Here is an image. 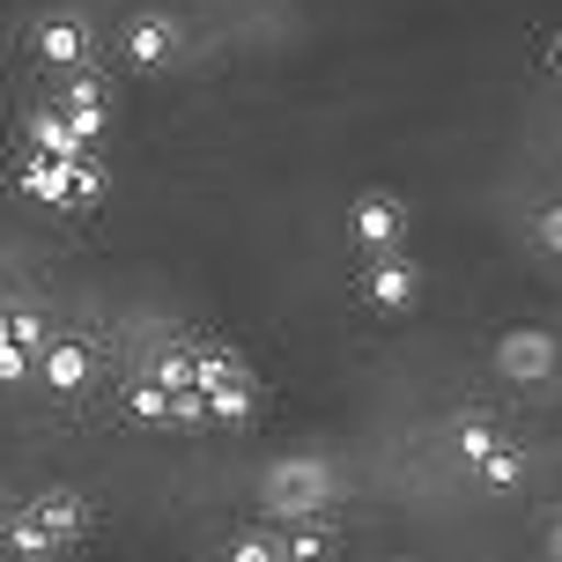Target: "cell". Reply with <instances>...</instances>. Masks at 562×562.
<instances>
[{"mask_svg":"<svg viewBox=\"0 0 562 562\" xmlns=\"http://www.w3.org/2000/svg\"><path fill=\"white\" fill-rule=\"evenodd\" d=\"M200 400H207V415H215V422H252V385H245V370L215 378Z\"/></svg>","mask_w":562,"mask_h":562,"instance_id":"3957f363","label":"cell"},{"mask_svg":"<svg viewBox=\"0 0 562 562\" xmlns=\"http://www.w3.org/2000/svg\"><path fill=\"white\" fill-rule=\"evenodd\" d=\"M30 510L45 518V533H53V540H82V533H89V504L75 496V488H45Z\"/></svg>","mask_w":562,"mask_h":562,"instance_id":"6da1fadb","label":"cell"},{"mask_svg":"<svg viewBox=\"0 0 562 562\" xmlns=\"http://www.w3.org/2000/svg\"><path fill=\"white\" fill-rule=\"evenodd\" d=\"M82 378H89V356L75 348V340H59L53 356H45V385H53V393H75Z\"/></svg>","mask_w":562,"mask_h":562,"instance_id":"5b68a950","label":"cell"},{"mask_svg":"<svg viewBox=\"0 0 562 562\" xmlns=\"http://www.w3.org/2000/svg\"><path fill=\"white\" fill-rule=\"evenodd\" d=\"M504 370L510 378H548V370H555V340L548 334H510L504 340Z\"/></svg>","mask_w":562,"mask_h":562,"instance_id":"7a4b0ae2","label":"cell"},{"mask_svg":"<svg viewBox=\"0 0 562 562\" xmlns=\"http://www.w3.org/2000/svg\"><path fill=\"white\" fill-rule=\"evenodd\" d=\"M229 562H289V555H281V548H274L267 533H245L237 548H229Z\"/></svg>","mask_w":562,"mask_h":562,"instance_id":"8fae6325","label":"cell"},{"mask_svg":"<svg viewBox=\"0 0 562 562\" xmlns=\"http://www.w3.org/2000/svg\"><path fill=\"white\" fill-rule=\"evenodd\" d=\"M281 555L289 562H334V533H326V526H296V540H289V548H281Z\"/></svg>","mask_w":562,"mask_h":562,"instance_id":"8992f818","label":"cell"},{"mask_svg":"<svg viewBox=\"0 0 562 562\" xmlns=\"http://www.w3.org/2000/svg\"><path fill=\"white\" fill-rule=\"evenodd\" d=\"M451 445H459V459H467V467H481V459L504 445V437H496L488 422H459V437H451Z\"/></svg>","mask_w":562,"mask_h":562,"instance_id":"ba28073f","label":"cell"},{"mask_svg":"<svg viewBox=\"0 0 562 562\" xmlns=\"http://www.w3.org/2000/svg\"><path fill=\"white\" fill-rule=\"evenodd\" d=\"M370 296H378L385 311H400L407 296H415V274H407L400 259H378V267H370Z\"/></svg>","mask_w":562,"mask_h":562,"instance_id":"277c9868","label":"cell"},{"mask_svg":"<svg viewBox=\"0 0 562 562\" xmlns=\"http://www.w3.org/2000/svg\"><path fill=\"white\" fill-rule=\"evenodd\" d=\"M540 237H548V245H555V252H562V207H555V215H548V223H540Z\"/></svg>","mask_w":562,"mask_h":562,"instance_id":"7c38bea8","label":"cell"},{"mask_svg":"<svg viewBox=\"0 0 562 562\" xmlns=\"http://www.w3.org/2000/svg\"><path fill=\"white\" fill-rule=\"evenodd\" d=\"M548 548H555V562H562V526H555V540H548Z\"/></svg>","mask_w":562,"mask_h":562,"instance_id":"4fadbf2b","label":"cell"},{"mask_svg":"<svg viewBox=\"0 0 562 562\" xmlns=\"http://www.w3.org/2000/svg\"><path fill=\"white\" fill-rule=\"evenodd\" d=\"M481 474L496 481V488H510V481L526 474V459H518V451H510V445H496V451H488V459H481Z\"/></svg>","mask_w":562,"mask_h":562,"instance_id":"30bf717a","label":"cell"},{"mask_svg":"<svg viewBox=\"0 0 562 562\" xmlns=\"http://www.w3.org/2000/svg\"><path fill=\"white\" fill-rule=\"evenodd\" d=\"M356 229H363L370 245H385V237H400V207H385V200H370L363 215H356Z\"/></svg>","mask_w":562,"mask_h":562,"instance_id":"9c48e42d","label":"cell"},{"mask_svg":"<svg viewBox=\"0 0 562 562\" xmlns=\"http://www.w3.org/2000/svg\"><path fill=\"white\" fill-rule=\"evenodd\" d=\"M8 540H15V555H53V548H59V540L45 533V518H37V510H23V518L8 526Z\"/></svg>","mask_w":562,"mask_h":562,"instance_id":"52a82bcc","label":"cell"}]
</instances>
